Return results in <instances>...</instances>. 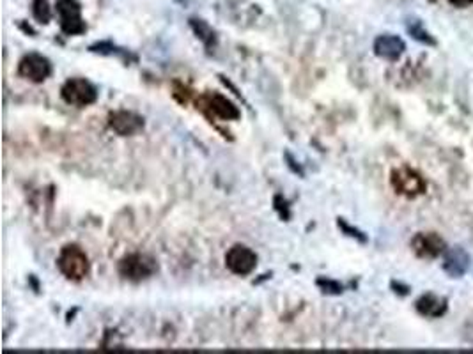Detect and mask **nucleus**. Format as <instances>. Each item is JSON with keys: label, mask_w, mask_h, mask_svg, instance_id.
<instances>
[{"label": "nucleus", "mask_w": 473, "mask_h": 354, "mask_svg": "<svg viewBox=\"0 0 473 354\" xmlns=\"http://www.w3.org/2000/svg\"><path fill=\"white\" fill-rule=\"evenodd\" d=\"M257 260L259 259L255 256V251L250 250L249 247L234 244L225 253V268L233 273V275L249 276L253 269L257 268Z\"/></svg>", "instance_id": "obj_7"}, {"label": "nucleus", "mask_w": 473, "mask_h": 354, "mask_svg": "<svg viewBox=\"0 0 473 354\" xmlns=\"http://www.w3.org/2000/svg\"><path fill=\"white\" fill-rule=\"evenodd\" d=\"M406 27H408V32L411 34L413 39L423 43V45H431V46L436 45V39L428 32V30L423 29V25L420 20H410Z\"/></svg>", "instance_id": "obj_15"}, {"label": "nucleus", "mask_w": 473, "mask_h": 354, "mask_svg": "<svg viewBox=\"0 0 473 354\" xmlns=\"http://www.w3.org/2000/svg\"><path fill=\"white\" fill-rule=\"evenodd\" d=\"M197 110H200L209 121H236L240 119L241 112L236 105L218 92H204L196 99Z\"/></svg>", "instance_id": "obj_3"}, {"label": "nucleus", "mask_w": 473, "mask_h": 354, "mask_svg": "<svg viewBox=\"0 0 473 354\" xmlns=\"http://www.w3.org/2000/svg\"><path fill=\"white\" fill-rule=\"evenodd\" d=\"M339 227H341L342 231H344L346 234H348V236H351V238L358 239V241H360V243H366V241H367V238H366V236L361 234V232L358 231V229H353V227H351V225H348V223H346L344 220H342V218L339 220Z\"/></svg>", "instance_id": "obj_18"}, {"label": "nucleus", "mask_w": 473, "mask_h": 354, "mask_svg": "<svg viewBox=\"0 0 473 354\" xmlns=\"http://www.w3.org/2000/svg\"><path fill=\"white\" fill-rule=\"evenodd\" d=\"M470 268V256L465 248H447L443 253V271L452 278H461Z\"/></svg>", "instance_id": "obj_12"}, {"label": "nucleus", "mask_w": 473, "mask_h": 354, "mask_svg": "<svg viewBox=\"0 0 473 354\" xmlns=\"http://www.w3.org/2000/svg\"><path fill=\"white\" fill-rule=\"evenodd\" d=\"M317 285L323 289V293H328V294H341L342 293V285H339L337 282L319 278V280H317Z\"/></svg>", "instance_id": "obj_17"}, {"label": "nucleus", "mask_w": 473, "mask_h": 354, "mask_svg": "<svg viewBox=\"0 0 473 354\" xmlns=\"http://www.w3.org/2000/svg\"><path fill=\"white\" fill-rule=\"evenodd\" d=\"M61 96L67 105L83 108L96 103L98 89L85 79H70L61 89Z\"/></svg>", "instance_id": "obj_5"}, {"label": "nucleus", "mask_w": 473, "mask_h": 354, "mask_svg": "<svg viewBox=\"0 0 473 354\" xmlns=\"http://www.w3.org/2000/svg\"><path fill=\"white\" fill-rule=\"evenodd\" d=\"M390 185L399 195L408 198L419 197L428 188L425 179L417 170L410 169V167H401V169L392 170Z\"/></svg>", "instance_id": "obj_4"}, {"label": "nucleus", "mask_w": 473, "mask_h": 354, "mask_svg": "<svg viewBox=\"0 0 473 354\" xmlns=\"http://www.w3.org/2000/svg\"><path fill=\"white\" fill-rule=\"evenodd\" d=\"M108 126L119 136H132L142 132L144 128V117L128 110H117L108 116Z\"/></svg>", "instance_id": "obj_10"}, {"label": "nucleus", "mask_w": 473, "mask_h": 354, "mask_svg": "<svg viewBox=\"0 0 473 354\" xmlns=\"http://www.w3.org/2000/svg\"><path fill=\"white\" fill-rule=\"evenodd\" d=\"M190 27L191 30L196 32V36L199 37L200 41L204 43V45L208 46V48H213V46L216 45V34L215 30L209 27V23H206L204 20H197V18H191L190 20Z\"/></svg>", "instance_id": "obj_14"}, {"label": "nucleus", "mask_w": 473, "mask_h": 354, "mask_svg": "<svg viewBox=\"0 0 473 354\" xmlns=\"http://www.w3.org/2000/svg\"><path fill=\"white\" fill-rule=\"evenodd\" d=\"M406 50V43L394 34H381L374 41V54L385 61H399Z\"/></svg>", "instance_id": "obj_11"}, {"label": "nucleus", "mask_w": 473, "mask_h": 354, "mask_svg": "<svg viewBox=\"0 0 473 354\" xmlns=\"http://www.w3.org/2000/svg\"><path fill=\"white\" fill-rule=\"evenodd\" d=\"M57 268L67 280L82 282L91 271V262L82 248L76 244H66L57 257Z\"/></svg>", "instance_id": "obj_1"}, {"label": "nucleus", "mask_w": 473, "mask_h": 354, "mask_svg": "<svg viewBox=\"0 0 473 354\" xmlns=\"http://www.w3.org/2000/svg\"><path fill=\"white\" fill-rule=\"evenodd\" d=\"M411 248L415 251V256L420 259H436L445 253V241L443 238L436 234V232H419L415 238L411 239Z\"/></svg>", "instance_id": "obj_9"}, {"label": "nucleus", "mask_w": 473, "mask_h": 354, "mask_svg": "<svg viewBox=\"0 0 473 354\" xmlns=\"http://www.w3.org/2000/svg\"><path fill=\"white\" fill-rule=\"evenodd\" d=\"M450 4L456 6V8H468L473 4V0H448Z\"/></svg>", "instance_id": "obj_19"}, {"label": "nucleus", "mask_w": 473, "mask_h": 354, "mask_svg": "<svg viewBox=\"0 0 473 354\" xmlns=\"http://www.w3.org/2000/svg\"><path fill=\"white\" fill-rule=\"evenodd\" d=\"M34 18L41 23H48L52 18L50 6H48V0H34Z\"/></svg>", "instance_id": "obj_16"}, {"label": "nucleus", "mask_w": 473, "mask_h": 354, "mask_svg": "<svg viewBox=\"0 0 473 354\" xmlns=\"http://www.w3.org/2000/svg\"><path fill=\"white\" fill-rule=\"evenodd\" d=\"M18 74L32 83H43L52 74V64L45 55L29 54L18 64Z\"/></svg>", "instance_id": "obj_8"}, {"label": "nucleus", "mask_w": 473, "mask_h": 354, "mask_svg": "<svg viewBox=\"0 0 473 354\" xmlns=\"http://www.w3.org/2000/svg\"><path fill=\"white\" fill-rule=\"evenodd\" d=\"M117 271L125 280L140 284V282L149 280L151 276L156 275L158 260L149 253H129V256L120 259Z\"/></svg>", "instance_id": "obj_2"}, {"label": "nucleus", "mask_w": 473, "mask_h": 354, "mask_svg": "<svg viewBox=\"0 0 473 354\" xmlns=\"http://www.w3.org/2000/svg\"><path fill=\"white\" fill-rule=\"evenodd\" d=\"M55 12L61 21V29L67 36H80L87 30L82 18V8L76 0H57Z\"/></svg>", "instance_id": "obj_6"}, {"label": "nucleus", "mask_w": 473, "mask_h": 354, "mask_svg": "<svg viewBox=\"0 0 473 354\" xmlns=\"http://www.w3.org/2000/svg\"><path fill=\"white\" fill-rule=\"evenodd\" d=\"M415 309L420 315H423V317L438 319L443 317L445 313H447L448 303L445 298L436 296V294H423V296H420L419 300H417Z\"/></svg>", "instance_id": "obj_13"}]
</instances>
